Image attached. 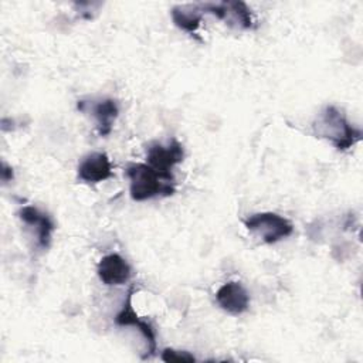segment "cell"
<instances>
[{
	"label": "cell",
	"instance_id": "obj_13",
	"mask_svg": "<svg viewBox=\"0 0 363 363\" xmlns=\"http://www.w3.org/2000/svg\"><path fill=\"white\" fill-rule=\"evenodd\" d=\"M160 359L167 363H193L196 357L186 352V350H176V349H164L160 354Z\"/></svg>",
	"mask_w": 363,
	"mask_h": 363
},
{
	"label": "cell",
	"instance_id": "obj_2",
	"mask_svg": "<svg viewBox=\"0 0 363 363\" xmlns=\"http://www.w3.org/2000/svg\"><path fill=\"white\" fill-rule=\"evenodd\" d=\"M132 200L145 201L157 196H172L174 182L164 179L147 163H132L126 167Z\"/></svg>",
	"mask_w": 363,
	"mask_h": 363
},
{
	"label": "cell",
	"instance_id": "obj_7",
	"mask_svg": "<svg viewBox=\"0 0 363 363\" xmlns=\"http://www.w3.org/2000/svg\"><path fill=\"white\" fill-rule=\"evenodd\" d=\"M18 217L23 224L31 231L33 237L35 238V244L43 250L48 248L52 233L55 230L51 217L34 206H24L23 208H20Z\"/></svg>",
	"mask_w": 363,
	"mask_h": 363
},
{
	"label": "cell",
	"instance_id": "obj_1",
	"mask_svg": "<svg viewBox=\"0 0 363 363\" xmlns=\"http://www.w3.org/2000/svg\"><path fill=\"white\" fill-rule=\"evenodd\" d=\"M313 133L329 140L336 149L347 150L362 139V130L353 126L346 115L333 105H326L312 122Z\"/></svg>",
	"mask_w": 363,
	"mask_h": 363
},
{
	"label": "cell",
	"instance_id": "obj_6",
	"mask_svg": "<svg viewBox=\"0 0 363 363\" xmlns=\"http://www.w3.org/2000/svg\"><path fill=\"white\" fill-rule=\"evenodd\" d=\"M133 291H135V288L130 286L121 311L115 316V323L118 326H133L139 330V333L142 335V337L145 339V343H146V354H145V359H146V357L153 356L156 352V335H155L152 325L147 320L140 319L138 316V313L133 311V306H132Z\"/></svg>",
	"mask_w": 363,
	"mask_h": 363
},
{
	"label": "cell",
	"instance_id": "obj_3",
	"mask_svg": "<svg viewBox=\"0 0 363 363\" xmlns=\"http://www.w3.org/2000/svg\"><path fill=\"white\" fill-rule=\"evenodd\" d=\"M244 225L265 244H275L294 233L292 223L272 211L251 214L244 220Z\"/></svg>",
	"mask_w": 363,
	"mask_h": 363
},
{
	"label": "cell",
	"instance_id": "obj_12",
	"mask_svg": "<svg viewBox=\"0 0 363 363\" xmlns=\"http://www.w3.org/2000/svg\"><path fill=\"white\" fill-rule=\"evenodd\" d=\"M170 14L176 27L193 34L200 27L204 9L203 4H182L173 7Z\"/></svg>",
	"mask_w": 363,
	"mask_h": 363
},
{
	"label": "cell",
	"instance_id": "obj_9",
	"mask_svg": "<svg viewBox=\"0 0 363 363\" xmlns=\"http://www.w3.org/2000/svg\"><path fill=\"white\" fill-rule=\"evenodd\" d=\"M78 179L88 184H96L112 177V164L109 157L102 152L86 155L78 164Z\"/></svg>",
	"mask_w": 363,
	"mask_h": 363
},
{
	"label": "cell",
	"instance_id": "obj_11",
	"mask_svg": "<svg viewBox=\"0 0 363 363\" xmlns=\"http://www.w3.org/2000/svg\"><path fill=\"white\" fill-rule=\"evenodd\" d=\"M96 274L105 285H122L130 279L132 268L119 254H108L98 262Z\"/></svg>",
	"mask_w": 363,
	"mask_h": 363
},
{
	"label": "cell",
	"instance_id": "obj_10",
	"mask_svg": "<svg viewBox=\"0 0 363 363\" xmlns=\"http://www.w3.org/2000/svg\"><path fill=\"white\" fill-rule=\"evenodd\" d=\"M218 306L230 315H241L250 306V295L247 289L235 281L223 284L216 292Z\"/></svg>",
	"mask_w": 363,
	"mask_h": 363
},
{
	"label": "cell",
	"instance_id": "obj_14",
	"mask_svg": "<svg viewBox=\"0 0 363 363\" xmlns=\"http://www.w3.org/2000/svg\"><path fill=\"white\" fill-rule=\"evenodd\" d=\"M1 179H3L4 182H7V180L13 179V170H11L10 167H7V164H6V163H3V170H1Z\"/></svg>",
	"mask_w": 363,
	"mask_h": 363
},
{
	"label": "cell",
	"instance_id": "obj_8",
	"mask_svg": "<svg viewBox=\"0 0 363 363\" xmlns=\"http://www.w3.org/2000/svg\"><path fill=\"white\" fill-rule=\"evenodd\" d=\"M78 109L91 113L101 136L111 133L115 119L119 115V105L112 98H101L92 101H78Z\"/></svg>",
	"mask_w": 363,
	"mask_h": 363
},
{
	"label": "cell",
	"instance_id": "obj_4",
	"mask_svg": "<svg viewBox=\"0 0 363 363\" xmlns=\"http://www.w3.org/2000/svg\"><path fill=\"white\" fill-rule=\"evenodd\" d=\"M147 164L153 167L157 173H160L164 179L173 180L172 170L176 164L183 162L184 159V149L182 143L176 139L167 142V145L162 143H152L146 152Z\"/></svg>",
	"mask_w": 363,
	"mask_h": 363
},
{
	"label": "cell",
	"instance_id": "obj_5",
	"mask_svg": "<svg viewBox=\"0 0 363 363\" xmlns=\"http://www.w3.org/2000/svg\"><path fill=\"white\" fill-rule=\"evenodd\" d=\"M204 13L216 16L223 20L228 27L237 30H247L252 26L251 10L244 1H221V3H204Z\"/></svg>",
	"mask_w": 363,
	"mask_h": 363
}]
</instances>
